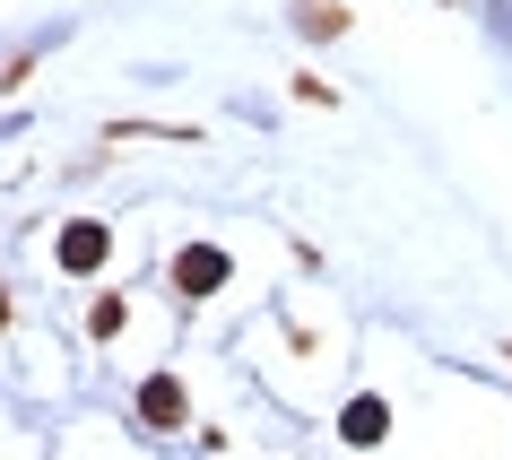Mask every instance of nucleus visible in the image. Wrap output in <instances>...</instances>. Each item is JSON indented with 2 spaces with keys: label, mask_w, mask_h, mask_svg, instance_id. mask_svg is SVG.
I'll return each mask as SVG.
<instances>
[{
  "label": "nucleus",
  "mask_w": 512,
  "mask_h": 460,
  "mask_svg": "<svg viewBox=\"0 0 512 460\" xmlns=\"http://www.w3.org/2000/svg\"><path fill=\"white\" fill-rule=\"evenodd\" d=\"M122 322H131V304H122V296H96V304H87V339H113Z\"/></svg>",
  "instance_id": "obj_6"
},
{
  "label": "nucleus",
  "mask_w": 512,
  "mask_h": 460,
  "mask_svg": "<svg viewBox=\"0 0 512 460\" xmlns=\"http://www.w3.org/2000/svg\"><path fill=\"white\" fill-rule=\"evenodd\" d=\"M105 252H113V226H105V217H79V226H61L53 261H61L70 278H96V270H105Z\"/></svg>",
  "instance_id": "obj_2"
},
{
  "label": "nucleus",
  "mask_w": 512,
  "mask_h": 460,
  "mask_svg": "<svg viewBox=\"0 0 512 460\" xmlns=\"http://www.w3.org/2000/svg\"><path fill=\"white\" fill-rule=\"evenodd\" d=\"M183 417H191L183 374H148V382H139V426H148V434H174Z\"/></svg>",
  "instance_id": "obj_3"
},
{
  "label": "nucleus",
  "mask_w": 512,
  "mask_h": 460,
  "mask_svg": "<svg viewBox=\"0 0 512 460\" xmlns=\"http://www.w3.org/2000/svg\"><path fill=\"white\" fill-rule=\"evenodd\" d=\"M35 79V53H18V61H9V70H0V96H18V87H27Z\"/></svg>",
  "instance_id": "obj_7"
},
{
  "label": "nucleus",
  "mask_w": 512,
  "mask_h": 460,
  "mask_svg": "<svg viewBox=\"0 0 512 460\" xmlns=\"http://www.w3.org/2000/svg\"><path fill=\"white\" fill-rule=\"evenodd\" d=\"M339 443H348V452H382V443H391V408H382L374 391H365V400H348V417H339Z\"/></svg>",
  "instance_id": "obj_4"
},
{
  "label": "nucleus",
  "mask_w": 512,
  "mask_h": 460,
  "mask_svg": "<svg viewBox=\"0 0 512 460\" xmlns=\"http://www.w3.org/2000/svg\"><path fill=\"white\" fill-rule=\"evenodd\" d=\"M226 278H235V261H226V252H217V244H183V252H174V296H183V304L217 296Z\"/></svg>",
  "instance_id": "obj_1"
},
{
  "label": "nucleus",
  "mask_w": 512,
  "mask_h": 460,
  "mask_svg": "<svg viewBox=\"0 0 512 460\" xmlns=\"http://www.w3.org/2000/svg\"><path fill=\"white\" fill-rule=\"evenodd\" d=\"M296 27H304V35H322V44H330V35H348L356 18L339 9V0H296Z\"/></svg>",
  "instance_id": "obj_5"
}]
</instances>
